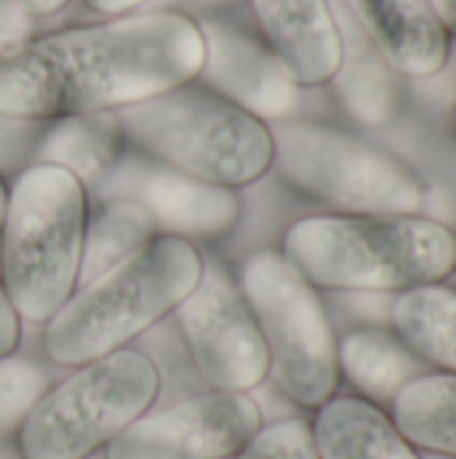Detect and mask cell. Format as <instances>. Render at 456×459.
Returning <instances> with one entry per match:
<instances>
[{
	"label": "cell",
	"mask_w": 456,
	"mask_h": 459,
	"mask_svg": "<svg viewBox=\"0 0 456 459\" xmlns=\"http://www.w3.org/2000/svg\"><path fill=\"white\" fill-rule=\"evenodd\" d=\"M153 221L129 202H105L97 212H89L81 255V280L78 285L91 282L105 274L142 245L156 237Z\"/></svg>",
	"instance_id": "20"
},
{
	"label": "cell",
	"mask_w": 456,
	"mask_h": 459,
	"mask_svg": "<svg viewBox=\"0 0 456 459\" xmlns=\"http://www.w3.org/2000/svg\"><path fill=\"white\" fill-rule=\"evenodd\" d=\"M339 94L347 110L363 124H387L398 113V89L390 70L371 56H360L355 62L341 65L339 75Z\"/></svg>",
	"instance_id": "21"
},
{
	"label": "cell",
	"mask_w": 456,
	"mask_h": 459,
	"mask_svg": "<svg viewBox=\"0 0 456 459\" xmlns=\"http://www.w3.org/2000/svg\"><path fill=\"white\" fill-rule=\"evenodd\" d=\"M48 385L51 374L43 363L22 355L0 360V444L13 438L19 422Z\"/></svg>",
	"instance_id": "22"
},
{
	"label": "cell",
	"mask_w": 456,
	"mask_h": 459,
	"mask_svg": "<svg viewBox=\"0 0 456 459\" xmlns=\"http://www.w3.org/2000/svg\"><path fill=\"white\" fill-rule=\"evenodd\" d=\"M32 38V13L19 0H0V56Z\"/></svg>",
	"instance_id": "24"
},
{
	"label": "cell",
	"mask_w": 456,
	"mask_h": 459,
	"mask_svg": "<svg viewBox=\"0 0 456 459\" xmlns=\"http://www.w3.org/2000/svg\"><path fill=\"white\" fill-rule=\"evenodd\" d=\"M161 371L137 347L70 368L30 406L13 433L19 459H89L161 398Z\"/></svg>",
	"instance_id": "6"
},
{
	"label": "cell",
	"mask_w": 456,
	"mask_h": 459,
	"mask_svg": "<svg viewBox=\"0 0 456 459\" xmlns=\"http://www.w3.org/2000/svg\"><path fill=\"white\" fill-rule=\"evenodd\" d=\"M269 352V377L298 409L317 411L341 385L339 336L328 307L280 250H258L237 274Z\"/></svg>",
	"instance_id": "8"
},
{
	"label": "cell",
	"mask_w": 456,
	"mask_h": 459,
	"mask_svg": "<svg viewBox=\"0 0 456 459\" xmlns=\"http://www.w3.org/2000/svg\"><path fill=\"white\" fill-rule=\"evenodd\" d=\"M97 199L129 202L140 207L159 234L196 239H220L231 234L242 218L237 191L194 180L148 156H121L116 167L91 188Z\"/></svg>",
	"instance_id": "11"
},
{
	"label": "cell",
	"mask_w": 456,
	"mask_h": 459,
	"mask_svg": "<svg viewBox=\"0 0 456 459\" xmlns=\"http://www.w3.org/2000/svg\"><path fill=\"white\" fill-rule=\"evenodd\" d=\"M382 59L411 78L441 73L452 54V35L430 0H347Z\"/></svg>",
	"instance_id": "14"
},
{
	"label": "cell",
	"mask_w": 456,
	"mask_h": 459,
	"mask_svg": "<svg viewBox=\"0 0 456 459\" xmlns=\"http://www.w3.org/2000/svg\"><path fill=\"white\" fill-rule=\"evenodd\" d=\"M285 261L317 290L403 293L456 272V231L422 215H306L282 237Z\"/></svg>",
	"instance_id": "2"
},
{
	"label": "cell",
	"mask_w": 456,
	"mask_h": 459,
	"mask_svg": "<svg viewBox=\"0 0 456 459\" xmlns=\"http://www.w3.org/2000/svg\"><path fill=\"white\" fill-rule=\"evenodd\" d=\"M317 459H427L392 422L390 411L360 395H333L309 422Z\"/></svg>",
	"instance_id": "15"
},
{
	"label": "cell",
	"mask_w": 456,
	"mask_h": 459,
	"mask_svg": "<svg viewBox=\"0 0 456 459\" xmlns=\"http://www.w3.org/2000/svg\"><path fill=\"white\" fill-rule=\"evenodd\" d=\"M390 331L422 366L456 377V288L433 282L398 293Z\"/></svg>",
	"instance_id": "16"
},
{
	"label": "cell",
	"mask_w": 456,
	"mask_h": 459,
	"mask_svg": "<svg viewBox=\"0 0 456 459\" xmlns=\"http://www.w3.org/2000/svg\"><path fill=\"white\" fill-rule=\"evenodd\" d=\"M5 204H8V186H5V178L0 172V226H3V218H5Z\"/></svg>",
	"instance_id": "29"
},
{
	"label": "cell",
	"mask_w": 456,
	"mask_h": 459,
	"mask_svg": "<svg viewBox=\"0 0 456 459\" xmlns=\"http://www.w3.org/2000/svg\"><path fill=\"white\" fill-rule=\"evenodd\" d=\"M32 16H48V13H56L59 8H65L70 0H19Z\"/></svg>",
	"instance_id": "28"
},
{
	"label": "cell",
	"mask_w": 456,
	"mask_h": 459,
	"mask_svg": "<svg viewBox=\"0 0 456 459\" xmlns=\"http://www.w3.org/2000/svg\"><path fill=\"white\" fill-rule=\"evenodd\" d=\"M430 5L435 8V13L443 22L446 32L452 38H456V0H430Z\"/></svg>",
	"instance_id": "27"
},
{
	"label": "cell",
	"mask_w": 456,
	"mask_h": 459,
	"mask_svg": "<svg viewBox=\"0 0 456 459\" xmlns=\"http://www.w3.org/2000/svg\"><path fill=\"white\" fill-rule=\"evenodd\" d=\"M398 430L427 457L456 459V377L425 371L390 403Z\"/></svg>",
	"instance_id": "19"
},
{
	"label": "cell",
	"mask_w": 456,
	"mask_h": 459,
	"mask_svg": "<svg viewBox=\"0 0 456 459\" xmlns=\"http://www.w3.org/2000/svg\"><path fill=\"white\" fill-rule=\"evenodd\" d=\"M124 143L194 180L239 191L274 167L266 121L191 81L116 110Z\"/></svg>",
	"instance_id": "5"
},
{
	"label": "cell",
	"mask_w": 456,
	"mask_h": 459,
	"mask_svg": "<svg viewBox=\"0 0 456 459\" xmlns=\"http://www.w3.org/2000/svg\"><path fill=\"white\" fill-rule=\"evenodd\" d=\"M339 371L360 398L390 406L409 382L425 374V366L392 331L366 325L339 339Z\"/></svg>",
	"instance_id": "17"
},
{
	"label": "cell",
	"mask_w": 456,
	"mask_h": 459,
	"mask_svg": "<svg viewBox=\"0 0 456 459\" xmlns=\"http://www.w3.org/2000/svg\"><path fill=\"white\" fill-rule=\"evenodd\" d=\"M204 35V65L199 83L258 116L282 121L298 108L301 89L285 73L263 38L223 19L199 22Z\"/></svg>",
	"instance_id": "12"
},
{
	"label": "cell",
	"mask_w": 456,
	"mask_h": 459,
	"mask_svg": "<svg viewBox=\"0 0 456 459\" xmlns=\"http://www.w3.org/2000/svg\"><path fill=\"white\" fill-rule=\"evenodd\" d=\"M175 323L207 390L250 395L269 379V352L258 323L237 277L223 264H204V274L177 307Z\"/></svg>",
	"instance_id": "9"
},
{
	"label": "cell",
	"mask_w": 456,
	"mask_h": 459,
	"mask_svg": "<svg viewBox=\"0 0 456 459\" xmlns=\"http://www.w3.org/2000/svg\"><path fill=\"white\" fill-rule=\"evenodd\" d=\"M234 459H317L312 428L301 417L266 422Z\"/></svg>",
	"instance_id": "23"
},
{
	"label": "cell",
	"mask_w": 456,
	"mask_h": 459,
	"mask_svg": "<svg viewBox=\"0 0 456 459\" xmlns=\"http://www.w3.org/2000/svg\"><path fill=\"white\" fill-rule=\"evenodd\" d=\"M263 43L298 89L331 83L344 65V35L328 0H250Z\"/></svg>",
	"instance_id": "13"
},
{
	"label": "cell",
	"mask_w": 456,
	"mask_h": 459,
	"mask_svg": "<svg viewBox=\"0 0 456 459\" xmlns=\"http://www.w3.org/2000/svg\"><path fill=\"white\" fill-rule=\"evenodd\" d=\"M199 19L161 8L65 27L0 56V116L48 124L116 113L199 78Z\"/></svg>",
	"instance_id": "1"
},
{
	"label": "cell",
	"mask_w": 456,
	"mask_h": 459,
	"mask_svg": "<svg viewBox=\"0 0 456 459\" xmlns=\"http://www.w3.org/2000/svg\"><path fill=\"white\" fill-rule=\"evenodd\" d=\"M89 188L65 167L32 161L8 188L0 285L22 323L46 325L81 280Z\"/></svg>",
	"instance_id": "4"
},
{
	"label": "cell",
	"mask_w": 456,
	"mask_h": 459,
	"mask_svg": "<svg viewBox=\"0 0 456 459\" xmlns=\"http://www.w3.org/2000/svg\"><path fill=\"white\" fill-rule=\"evenodd\" d=\"M89 11L105 13V16H121V13H134V8L145 5L148 0H81Z\"/></svg>",
	"instance_id": "26"
},
{
	"label": "cell",
	"mask_w": 456,
	"mask_h": 459,
	"mask_svg": "<svg viewBox=\"0 0 456 459\" xmlns=\"http://www.w3.org/2000/svg\"><path fill=\"white\" fill-rule=\"evenodd\" d=\"M124 134L116 113H86L51 121L35 145V161L56 164L73 172L86 188H94L124 156Z\"/></svg>",
	"instance_id": "18"
},
{
	"label": "cell",
	"mask_w": 456,
	"mask_h": 459,
	"mask_svg": "<svg viewBox=\"0 0 456 459\" xmlns=\"http://www.w3.org/2000/svg\"><path fill=\"white\" fill-rule=\"evenodd\" d=\"M452 132H454V137H456V105H454V110H452Z\"/></svg>",
	"instance_id": "30"
},
{
	"label": "cell",
	"mask_w": 456,
	"mask_h": 459,
	"mask_svg": "<svg viewBox=\"0 0 456 459\" xmlns=\"http://www.w3.org/2000/svg\"><path fill=\"white\" fill-rule=\"evenodd\" d=\"M274 167L298 194L347 215H422L425 178L395 153L331 124L271 126Z\"/></svg>",
	"instance_id": "7"
},
{
	"label": "cell",
	"mask_w": 456,
	"mask_h": 459,
	"mask_svg": "<svg viewBox=\"0 0 456 459\" xmlns=\"http://www.w3.org/2000/svg\"><path fill=\"white\" fill-rule=\"evenodd\" d=\"M19 344H22V320L16 317V312L0 285V360L16 355Z\"/></svg>",
	"instance_id": "25"
},
{
	"label": "cell",
	"mask_w": 456,
	"mask_h": 459,
	"mask_svg": "<svg viewBox=\"0 0 456 459\" xmlns=\"http://www.w3.org/2000/svg\"><path fill=\"white\" fill-rule=\"evenodd\" d=\"M204 264L194 242L156 234L137 253L75 288L43 325V358L56 368H78L132 347L177 312L199 285Z\"/></svg>",
	"instance_id": "3"
},
{
	"label": "cell",
	"mask_w": 456,
	"mask_h": 459,
	"mask_svg": "<svg viewBox=\"0 0 456 459\" xmlns=\"http://www.w3.org/2000/svg\"><path fill=\"white\" fill-rule=\"evenodd\" d=\"M263 411L247 393L204 390L129 425L105 459H234L263 428Z\"/></svg>",
	"instance_id": "10"
}]
</instances>
